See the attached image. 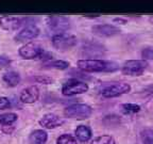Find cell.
Listing matches in <instances>:
<instances>
[{
	"instance_id": "obj_11",
	"label": "cell",
	"mask_w": 153,
	"mask_h": 144,
	"mask_svg": "<svg viewBox=\"0 0 153 144\" xmlns=\"http://www.w3.org/2000/svg\"><path fill=\"white\" fill-rule=\"evenodd\" d=\"M38 123L45 129H54L64 124V118L54 113H47V114L43 115V118L39 120Z\"/></svg>"
},
{
	"instance_id": "obj_6",
	"label": "cell",
	"mask_w": 153,
	"mask_h": 144,
	"mask_svg": "<svg viewBox=\"0 0 153 144\" xmlns=\"http://www.w3.org/2000/svg\"><path fill=\"white\" fill-rule=\"evenodd\" d=\"M149 66L148 61L140 60H128L121 67V73L127 76H141Z\"/></svg>"
},
{
	"instance_id": "obj_32",
	"label": "cell",
	"mask_w": 153,
	"mask_h": 144,
	"mask_svg": "<svg viewBox=\"0 0 153 144\" xmlns=\"http://www.w3.org/2000/svg\"><path fill=\"white\" fill-rule=\"evenodd\" d=\"M85 17H91V18H94V17H99V14H87V15H84Z\"/></svg>"
},
{
	"instance_id": "obj_13",
	"label": "cell",
	"mask_w": 153,
	"mask_h": 144,
	"mask_svg": "<svg viewBox=\"0 0 153 144\" xmlns=\"http://www.w3.org/2000/svg\"><path fill=\"white\" fill-rule=\"evenodd\" d=\"M39 97V90L36 86H30L20 94V101L24 104H34Z\"/></svg>"
},
{
	"instance_id": "obj_9",
	"label": "cell",
	"mask_w": 153,
	"mask_h": 144,
	"mask_svg": "<svg viewBox=\"0 0 153 144\" xmlns=\"http://www.w3.org/2000/svg\"><path fill=\"white\" fill-rule=\"evenodd\" d=\"M44 51L45 50L37 44L28 43L19 48L18 52L20 55V57H22L24 59H27V60H33V59L41 60Z\"/></svg>"
},
{
	"instance_id": "obj_7",
	"label": "cell",
	"mask_w": 153,
	"mask_h": 144,
	"mask_svg": "<svg viewBox=\"0 0 153 144\" xmlns=\"http://www.w3.org/2000/svg\"><path fill=\"white\" fill-rule=\"evenodd\" d=\"M106 52V48L101 43L95 41H87L83 43L81 48V53L87 59H96L102 58Z\"/></svg>"
},
{
	"instance_id": "obj_8",
	"label": "cell",
	"mask_w": 153,
	"mask_h": 144,
	"mask_svg": "<svg viewBox=\"0 0 153 144\" xmlns=\"http://www.w3.org/2000/svg\"><path fill=\"white\" fill-rule=\"evenodd\" d=\"M47 24L55 34L65 33L70 28V20L66 16L62 15H51L47 18Z\"/></svg>"
},
{
	"instance_id": "obj_17",
	"label": "cell",
	"mask_w": 153,
	"mask_h": 144,
	"mask_svg": "<svg viewBox=\"0 0 153 144\" xmlns=\"http://www.w3.org/2000/svg\"><path fill=\"white\" fill-rule=\"evenodd\" d=\"M45 68H52V70H67L69 67V62L63 60H50L48 62H44L43 65Z\"/></svg>"
},
{
	"instance_id": "obj_30",
	"label": "cell",
	"mask_w": 153,
	"mask_h": 144,
	"mask_svg": "<svg viewBox=\"0 0 153 144\" xmlns=\"http://www.w3.org/2000/svg\"><path fill=\"white\" fill-rule=\"evenodd\" d=\"M145 93L148 94L149 96H153V84H152V86H149L148 88H146V90H145Z\"/></svg>"
},
{
	"instance_id": "obj_21",
	"label": "cell",
	"mask_w": 153,
	"mask_h": 144,
	"mask_svg": "<svg viewBox=\"0 0 153 144\" xmlns=\"http://www.w3.org/2000/svg\"><path fill=\"white\" fill-rule=\"evenodd\" d=\"M121 109L126 114H135V113H138L139 111L141 110V107L139 105H136V104H123L121 106Z\"/></svg>"
},
{
	"instance_id": "obj_26",
	"label": "cell",
	"mask_w": 153,
	"mask_h": 144,
	"mask_svg": "<svg viewBox=\"0 0 153 144\" xmlns=\"http://www.w3.org/2000/svg\"><path fill=\"white\" fill-rule=\"evenodd\" d=\"M141 58L143 60H153V48L147 47L143 48V51H141Z\"/></svg>"
},
{
	"instance_id": "obj_27",
	"label": "cell",
	"mask_w": 153,
	"mask_h": 144,
	"mask_svg": "<svg viewBox=\"0 0 153 144\" xmlns=\"http://www.w3.org/2000/svg\"><path fill=\"white\" fill-rule=\"evenodd\" d=\"M11 107V101L7 97H0V110H3V109H7Z\"/></svg>"
},
{
	"instance_id": "obj_31",
	"label": "cell",
	"mask_w": 153,
	"mask_h": 144,
	"mask_svg": "<svg viewBox=\"0 0 153 144\" xmlns=\"http://www.w3.org/2000/svg\"><path fill=\"white\" fill-rule=\"evenodd\" d=\"M114 22H122V24H126V22H127V20H126V19H122V18H115Z\"/></svg>"
},
{
	"instance_id": "obj_24",
	"label": "cell",
	"mask_w": 153,
	"mask_h": 144,
	"mask_svg": "<svg viewBox=\"0 0 153 144\" xmlns=\"http://www.w3.org/2000/svg\"><path fill=\"white\" fill-rule=\"evenodd\" d=\"M103 122H104V124L106 125V126H108V127H111V126H117V125L120 123V118H119V116H117V115L112 114V115L105 116Z\"/></svg>"
},
{
	"instance_id": "obj_2",
	"label": "cell",
	"mask_w": 153,
	"mask_h": 144,
	"mask_svg": "<svg viewBox=\"0 0 153 144\" xmlns=\"http://www.w3.org/2000/svg\"><path fill=\"white\" fill-rule=\"evenodd\" d=\"M131 91V86L127 82H108L100 86L99 92L105 98L118 97Z\"/></svg>"
},
{
	"instance_id": "obj_28",
	"label": "cell",
	"mask_w": 153,
	"mask_h": 144,
	"mask_svg": "<svg viewBox=\"0 0 153 144\" xmlns=\"http://www.w3.org/2000/svg\"><path fill=\"white\" fill-rule=\"evenodd\" d=\"M11 64V60L5 57H0V70L5 68Z\"/></svg>"
},
{
	"instance_id": "obj_18",
	"label": "cell",
	"mask_w": 153,
	"mask_h": 144,
	"mask_svg": "<svg viewBox=\"0 0 153 144\" xmlns=\"http://www.w3.org/2000/svg\"><path fill=\"white\" fill-rule=\"evenodd\" d=\"M22 78L20 75L16 72H9L3 75V81L7 84L9 86H16L19 84Z\"/></svg>"
},
{
	"instance_id": "obj_16",
	"label": "cell",
	"mask_w": 153,
	"mask_h": 144,
	"mask_svg": "<svg viewBox=\"0 0 153 144\" xmlns=\"http://www.w3.org/2000/svg\"><path fill=\"white\" fill-rule=\"evenodd\" d=\"M48 140V134L45 130L36 129L29 136V144H45Z\"/></svg>"
},
{
	"instance_id": "obj_1",
	"label": "cell",
	"mask_w": 153,
	"mask_h": 144,
	"mask_svg": "<svg viewBox=\"0 0 153 144\" xmlns=\"http://www.w3.org/2000/svg\"><path fill=\"white\" fill-rule=\"evenodd\" d=\"M76 65L81 70L89 73L114 72L118 70V65L115 62L103 59H81L76 62Z\"/></svg>"
},
{
	"instance_id": "obj_33",
	"label": "cell",
	"mask_w": 153,
	"mask_h": 144,
	"mask_svg": "<svg viewBox=\"0 0 153 144\" xmlns=\"http://www.w3.org/2000/svg\"><path fill=\"white\" fill-rule=\"evenodd\" d=\"M149 22H150V24L153 25V16H151L150 18H149Z\"/></svg>"
},
{
	"instance_id": "obj_10",
	"label": "cell",
	"mask_w": 153,
	"mask_h": 144,
	"mask_svg": "<svg viewBox=\"0 0 153 144\" xmlns=\"http://www.w3.org/2000/svg\"><path fill=\"white\" fill-rule=\"evenodd\" d=\"M91 30H93L94 34L101 36V38H111V36L118 35L120 33V29L118 27L110 24L95 25L91 28Z\"/></svg>"
},
{
	"instance_id": "obj_25",
	"label": "cell",
	"mask_w": 153,
	"mask_h": 144,
	"mask_svg": "<svg viewBox=\"0 0 153 144\" xmlns=\"http://www.w3.org/2000/svg\"><path fill=\"white\" fill-rule=\"evenodd\" d=\"M33 80L36 81L37 83H43V84H50L53 82V79L48 76H43V75H38V76H34Z\"/></svg>"
},
{
	"instance_id": "obj_20",
	"label": "cell",
	"mask_w": 153,
	"mask_h": 144,
	"mask_svg": "<svg viewBox=\"0 0 153 144\" xmlns=\"http://www.w3.org/2000/svg\"><path fill=\"white\" fill-rule=\"evenodd\" d=\"M17 114L16 113H4V114L0 115V124H2L3 126L5 125H12L14 122L17 121Z\"/></svg>"
},
{
	"instance_id": "obj_23",
	"label": "cell",
	"mask_w": 153,
	"mask_h": 144,
	"mask_svg": "<svg viewBox=\"0 0 153 144\" xmlns=\"http://www.w3.org/2000/svg\"><path fill=\"white\" fill-rule=\"evenodd\" d=\"M56 144H78V140L71 134H64L56 139Z\"/></svg>"
},
{
	"instance_id": "obj_5",
	"label": "cell",
	"mask_w": 153,
	"mask_h": 144,
	"mask_svg": "<svg viewBox=\"0 0 153 144\" xmlns=\"http://www.w3.org/2000/svg\"><path fill=\"white\" fill-rule=\"evenodd\" d=\"M88 91V84L83 80L72 78L66 81L62 86V93L65 96H74L83 94Z\"/></svg>"
},
{
	"instance_id": "obj_4",
	"label": "cell",
	"mask_w": 153,
	"mask_h": 144,
	"mask_svg": "<svg viewBox=\"0 0 153 144\" xmlns=\"http://www.w3.org/2000/svg\"><path fill=\"white\" fill-rule=\"evenodd\" d=\"M76 38L69 33H59L54 34L51 38L52 46L61 51L69 50L76 45Z\"/></svg>"
},
{
	"instance_id": "obj_3",
	"label": "cell",
	"mask_w": 153,
	"mask_h": 144,
	"mask_svg": "<svg viewBox=\"0 0 153 144\" xmlns=\"http://www.w3.org/2000/svg\"><path fill=\"white\" fill-rule=\"evenodd\" d=\"M64 114L68 118L86 120L91 116L93 109L86 104H72L64 109Z\"/></svg>"
},
{
	"instance_id": "obj_19",
	"label": "cell",
	"mask_w": 153,
	"mask_h": 144,
	"mask_svg": "<svg viewBox=\"0 0 153 144\" xmlns=\"http://www.w3.org/2000/svg\"><path fill=\"white\" fill-rule=\"evenodd\" d=\"M91 144H116V141L110 134H102V136L94 138Z\"/></svg>"
},
{
	"instance_id": "obj_15",
	"label": "cell",
	"mask_w": 153,
	"mask_h": 144,
	"mask_svg": "<svg viewBox=\"0 0 153 144\" xmlns=\"http://www.w3.org/2000/svg\"><path fill=\"white\" fill-rule=\"evenodd\" d=\"M91 129L86 125H79L74 130V138L82 143H86L91 139Z\"/></svg>"
},
{
	"instance_id": "obj_22",
	"label": "cell",
	"mask_w": 153,
	"mask_h": 144,
	"mask_svg": "<svg viewBox=\"0 0 153 144\" xmlns=\"http://www.w3.org/2000/svg\"><path fill=\"white\" fill-rule=\"evenodd\" d=\"M140 140L143 144H153V130L145 128L140 132Z\"/></svg>"
},
{
	"instance_id": "obj_29",
	"label": "cell",
	"mask_w": 153,
	"mask_h": 144,
	"mask_svg": "<svg viewBox=\"0 0 153 144\" xmlns=\"http://www.w3.org/2000/svg\"><path fill=\"white\" fill-rule=\"evenodd\" d=\"M13 130H14V127H13L12 125H5V126H3L2 127V131L4 132V134H12Z\"/></svg>"
},
{
	"instance_id": "obj_12",
	"label": "cell",
	"mask_w": 153,
	"mask_h": 144,
	"mask_svg": "<svg viewBox=\"0 0 153 144\" xmlns=\"http://www.w3.org/2000/svg\"><path fill=\"white\" fill-rule=\"evenodd\" d=\"M39 35V29L35 25H28L26 28H24L20 32L17 33L15 36V41L16 42H28L34 40Z\"/></svg>"
},
{
	"instance_id": "obj_14",
	"label": "cell",
	"mask_w": 153,
	"mask_h": 144,
	"mask_svg": "<svg viewBox=\"0 0 153 144\" xmlns=\"http://www.w3.org/2000/svg\"><path fill=\"white\" fill-rule=\"evenodd\" d=\"M22 19L14 16H2L0 17V27L5 31H15L22 26Z\"/></svg>"
}]
</instances>
